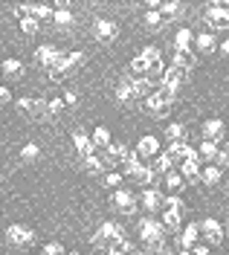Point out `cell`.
Wrapping results in <instances>:
<instances>
[{
	"mask_svg": "<svg viewBox=\"0 0 229 255\" xmlns=\"http://www.w3.org/2000/svg\"><path fill=\"white\" fill-rule=\"evenodd\" d=\"M139 241L148 247V253L163 250V247H165V229H163V223L154 221V218H142V221H139Z\"/></svg>",
	"mask_w": 229,
	"mask_h": 255,
	"instance_id": "cell-1",
	"label": "cell"
},
{
	"mask_svg": "<svg viewBox=\"0 0 229 255\" xmlns=\"http://www.w3.org/2000/svg\"><path fill=\"white\" fill-rule=\"evenodd\" d=\"M122 235H125V226H122V223L105 221V223L96 229V232L90 235V244H93L96 250H108V247H111L116 238H122Z\"/></svg>",
	"mask_w": 229,
	"mask_h": 255,
	"instance_id": "cell-2",
	"label": "cell"
},
{
	"mask_svg": "<svg viewBox=\"0 0 229 255\" xmlns=\"http://www.w3.org/2000/svg\"><path fill=\"white\" fill-rule=\"evenodd\" d=\"M32 241H35V232L29 226H23V223H12V226L6 229V244H9V247L26 250V247H32Z\"/></svg>",
	"mask_w": 229,
	"mask_h": 255,
	"instance_id": "cell-3",
	"label": "cell"
},
{
	"mask_svg": "<svg viewBox=\"0 0 229 255\" xmlns=\"http://www.w3.org/2000/svg\"><path fill=\"white\" fill-rule=\"evenodd\" d=\"M15 108L20 113H26L29 119H35V122H41V119H49L47 113V102L44 99H29V96H23V99H17Z\"/></svg>",
	"mask_w": 229,
	"mask_h": 255,
	"instance_id": "cell-4",
	"label": "cell"
},
{
	"mask_svg": "<svg viewBox=\"0 0 229 255\" xmlns=\"http://www.w3.org/2000/svg\"><path fill=\"white\" fill-rule=\"evenodd\" d=\"M111 206H114L116 212H122V215H133L136 206H139V200H136V194H133L131 189H116L114 194H111Z\"/></svg>",
	"mask_w": 229,
	"mask_h": 255,
	"instance_id": "cell-5",
	"label": "cell"
},
{
	"mask_svg": "<svg viewBox=\"0 0 229 255\" xmlns=\"http://www.w3.org/2000/svg\"><path fill=\"white\" fill-rule=\"evenodd\" d=\"M142 108L148 111L151 119H163V116H168V111H171V102H168L160 90H151V96L142 102Z\"/></svg>",
	"mask_w": 229,
	"mask_h": 255,
	"instance_id": "cell-6",
	"label": "cell"
},
{
	"mask_svg": "<svg viewBox=\"0 0 229 255\" xmlns=\"http://www.w3.org/2000/svg\"><path fill=\"white\" fill-rule=\"evenodd\" d=\"M197 229H200V235L206 238V244H209V247H218V244H224V238H227L224 226L215 221V218H203V221L197 223Z\"/></svg>",
	"mask_w": 229,
	"mask_h": 255,
	"instance_id": "cell-7",
	"label": "cell"
},
{
	"mask_svg": "<svg viewBox=\"0 0 229 255\" xmlns=\"http://www.w3.org/2000/svg\"><path fill=\"white\" fill-rule=\"evenodd\" d=\"M200 130H203V139H209L215 145L227 142V122H221V119H206Z\"/></svg>",
	"mask_w": 229,
	"mask_h": 255,
	"instance_id": "cell-8",
	"label": "cell"
},
{
	"mask_svg": "<svg viewBox=\"0 0 229 255\" xmlns=\"http://www.w3.org/2000/svg\"><path fill=\"white\" fill-rule=\"evenodd\" d=\"M61 55H64V52L58 47H52V44H41V47L35 49V61L41 64V67H47V70H52L55 64L61 61Z\"/></svg>",
	"mask_w": 229,
	"mask_h": 255,
	"instance_id": "cell-9",
	"label": "cell"
},
{
	"mask_svg": "<svg viewBox=\"0 0 229 255\" xmlns=\"http://www.w3.org/2000/svg\"><path fill=\"white\" fill-rule=\"evenodd\" d=\"M116 38H119V26H116L114 20H108V17L96 20V41L99 44H114Z\"/></svg>",
	"mask_w": 229,
	"mask_h": 255,
	"instance_id": "cell-10",
	"label": "cell"
},
{
	"mask_svg": "<svg viewBox=\"0 0 229 255\" xmlns=\"http://www.w3.org/2000/svg\"><path fill=\"white\" fill-rule=\"evenodd\" d=\"M139 203L145 212H160L163 209V191L157 189V186H148L142 194H139Z\"/></svg>",
	"mask_w": 229,
	"mask_h": 255,
	"instance_id": "cell-11",
	"label": "cell"
},
{
	"mask_svg": "<svg viewBox=\"0 0 229 255\" xmlns=\"http://www.w3.org/2000/svg\"><path fill=\"white\" fill-rule=\"evenodd\" d=\"M128 154H131V151H128V145L111 142L108 148H105V159H102V162H105V165H116V162H122V165H125Z\"/></svg>",
	"mask_w": 229,
	"mask_h": 255,
	"instance_id": "cell-12",
	"label": "cell"
},
{
	"mask_svg": "<svg viewBox=\"0 0 229 255\" xmlns=\"http://www.w3.org/2000/svg\"><path fill=\"white\" fill-rule=\"evenodd\" d=\"M206 20L215 29H229V9L227 6H206Z\"/></svg>",
	"mask_w": 229,
	"mask_h": 255,
	"instance_id": "cell-13",
	"label": "cell"
},
{
	"mask_svg": "<svg viewBox=\"0 0 229 255\" xmlns=\"http://www.w3.org/2000/svg\"><path fill=\"white\" fill-rule=\"evenodd\" d=\"M136 154H139L142 159H154L157 154H163V151H160V139H157V136H151V133L142 136V139L136 142Z\"/></svg>",
	"mask_w": 229,
	"mask_h": 255,
	"instance_id": "cell-14",
	"label": "cell"
},
{
	"mask_svg": "<svg viewBox=\"0 0 229 255\" xmlns=\"http://www.w3.org/2000/svg\"><path fill=\"white\" fill-rule=\"evenodd\" d=\"M23 70H26V67H23L20 58H6V61L0 64V73H3L9 81H20L23 79Z\"/></svg>",
	"mask_w": 229,
	"mask_h": 255,
	"instance_id": "cell-15",
	"label": "cell"
},
{
	"mask_svg": "<svg viewBox=\"0 0 229 255\" xmlns=\"http://www.w3.org/2000/svg\"><path fill=\"white\" fill-rule=\"evenodd\" d=\"M197 238H200L197 223H189L186 229H180V232H177V247H180V250H192V247L197 244Z\"/></svg>",
	"mask_w": 229,
	"mask_h": 255,
	"instance_id": "cell-16",
	"label": "cell"
},
{
	"mask_svg": "<svg viewBox=\"0 0 229 255\" xmlns=\"http://www.w3.org/2000/svg\"><path fill=\"white\" fill-rule=\"evenodd\" d=\"M163 136L168 142H186V139H189V128L183 125V122H168Z\"/></svg>",
	"mask_w": 229,
	"mask_h": 255,
	"instance_id": "cell-17",
	"label": "cell"
},
{
	"mask_svg": "<svg viewBox=\"0 0 229 255\" xmlns=\"http://www.w3.org/2000/svg\"><path fill=\"white\" fill-rule=\"evenodd\" d=\"M197 64V55L192 52V49H174V67H180V70H195Z\"/></svg>",
	"mask_w": 229,
	"mask_h": 255,
	"instance_id": "cell-18",
	"label": "cell"
},
{
	"mask_svg": "<svg viewBox=\"0 0 229 255\" xmlns=\"http://www.w3.org/2000/svg\"><path fill=\"white\" fill-rule=\"evenodd\" d=\"M195 47L203 52V55H212V52H218V41H215L212 32H200L195 38Z\"/></svg>",
	"mask_w": 229,
	"mask_h": 255,
	"instance_id": "cell-19",
	"label": "cell"
},
{
	"mask_svg": "<svg viewBox=\"0 0 229 255\" xmlns=\"http://www.w3.org/2000/svg\"><path fill=\"white\" fill-rule=\"evenodd\" d=\"M73 142H76V151H79V157H90L93 154V142H90V133H84V130H76L73 133Z\"/></svg>",
	"mask_w": 229,
	"mask_h": 255,
	"instance_id": "cell-20",
	"label": "cell"
},
{
	"mask_svg": "<svg viewBox=\"0 0 229 255\" xmlns=\"http://www.w3.org/2000/svg\"><path fill=\"white\" fill-rule=\"evenodd\" d=\"M180 177L186 180V186L200 183V162H180Z\"/></svg>",
	"mask_w": 229,
	"mask_h": 255,
	"instance_id": "cell-21",
	"label": "cell"
},
{
	"mask_svg": "<svg viewBox=\"0 0 229 255\" xmlns=\"http://www.w3.org/2000/svg\"><path fill=\"white\" fill-rule=\"evenodd\" d=\"M163 229L165 232H180L183 229V218H180V212H168V209H163Z\"/></svg>",
	"mask_w": 229,
	"mask_h": 255,
	"instance_id": "cell-22",
	"label": "cell"
},
{
	"mask_svg": "<svg viewBox=\"0 0 229 255\" xmlns=\"http://www.w3.org/2000/svg\"><path fill=\"white\" fill-rule=\"evenodd\" d=\"M90 142H93V148H108V145L114 142V136H111V130L105 125H99L93 133H90Z\"/></svg>",
	"mask_w": 229,
	"mask_h": 255,
	"instance_id": "cell-23",
	"label": "cell"
},
{
	"mask_svg": "<svg viewBox=\"0 0 229 255\" xmlns=\"http://www.w3.org/2000/svg\"><path fill=\"white\" fill-rule=\"evenodd\" d=\"M218 145L209 142V139H203V142L197 145V157H200V162H215V157H218Z\"/></svg>",
	"mask_w": 229,
	"mask_h": 255,
	"instance_id": "cell-24",
	"label": "cell"
},
{
	"mask_svg": "<svg viewBox=\"0 0 229 255\" xmlns=\"http://www.w3.org/2000/svg\"><path fill=\"white\" fill-rule=\"evenodd\" d=\"M163 177H165V180H163L165 189L171 191V194H180V191L186 189V180L180 177V171H168V174H163Z\"/></svg>",
	"mask_w": 229,
	"mask_h": 255,
	"instance_id": "cell-25",
	"label": "cell"
},
{
	"mask_svg": "<svg viewBox=\"0 0 229 255\" xmlns=\"http://www.w3.org/2000/svg\"><path fill=\"white\" fill-rule=\"evenodd\" d=\"M142 23H145L148 32H160V29L165 26V20H163V15H160V9H157V12H154V9H148L145 17H142Z\"/></svg>",
	"mask_w": 229,
	"mask_h": 255,
	"instance_id": "cell-26",
	"label": "cell"
},
{
	"mask_svg": "<svg viewBox=\"0 0 229 255\" xmlns=\"http://www.w3.org/2000/svg\"><path fill=\"white\" fill-rule=\"evenodd\" d=\"M192 44H195L192 29H189V26H180L177 35H174V49H192Z\"/></svg>",
	"mask_w": 229,
	"mask_h": 255,
	"instance_id": "cell-27",
	"label": "cell"
},
{
	"mask_svg": "<svg viewBox=\"0 0 229 255\" xmlns=\"http://www.w3.org/2000/svg\"><path fill=\"white\" fill-rule=\"evenodd\" d=\"M163 79H165V64H154V67H148V73H145V81L157 90L160 84H163Z\"/></svg>",
	"mask_w": 229,
	"mask_h": 255,
	"instance_id": "cell-28",
	"label": "cell"
},
{
	"mask_svg": "<svg viewBox=\"0 0 229 255\" xmlns=\"http://www.w3.org/2000/svg\"><path fill=\"white\" fill-rule=\"evenodd\" d=\"M221 168L218 165H206V168H200V183H206V186H218L221 183Z\"/></svg>",
	"mask_w": 229,
	"mask_h": 255,
	"instance_id": "cell-29",
	"label": "cell"
},
{
	"mask_svg": "<svg viewBox=\"0 0 229 255\" xmlns=\"http://www.w3.org/2000/svg\"><path fill=\"white\" fill-rule=\"evenodd\" d=\"M29 15L41 23V20H52L55 12H52V6H47V3H35V6H29Z\"/></svg>",
	"mask_w": 229,
	"mask_h": 255,
	"instance_id": "cell-30",
	"label": "cell"
},
{
	"mask_svg": "<svg viewBox=\"0 0 229 255\" xmlns=\"http://www.w3.org/2000/svg\"><path fill=\"white\" fill-rule=\"evenodd\" d=\"M139 58L148 64V67H154V64H163V49L160 47H145L139 52Z\"/></svg>",
	"mask_w": 229,
	"mask_h": 255,
	"instance_id": "cell-31",
	"label": "cell"
},
{
	"mask_svg": "<svg viewBox=\"0 0 229 255\" xmlns=\"http://www.w3.org/2000/svg\"><path fill=\"white\" fill-rule=\"evenodd\" d=\"M151 168H154V174H157V177L168 174V171H171V157H168V154H157Z\"/></svg>",
	"mask_w": 229,
	"mask_h": 255,
	"instance_id": "cell-32",
	"label": "cell"
},
{
	"mask_svg": "<svg viewBox=\"0 0 229 255\" xmlns=\"http://www.w3.org/2000/svg\"><path fill=\"white\" fill-rule=\"evenodd\" d=\"M133 180H136L139 186H154L157 174H154V168H151V165H139V171L133 174Z\"/></svg>",
	"mask_w": 229,
	"mask_h": 255,
	"instance_id": "cell-33",
	"label": "cell"
},
{
	"mask_svg": "<svg viewBox=\"0 0 229 255\" xmlns=\"http://www.w3.org/2000/svg\"><path fill=\"white\" fill-rule=\"evenodd\" d=\"M82 162H84V171H87V174H93V177L105 171V162H102V159H99L96 154H90V157H84Z\"/></svg>",
	"mask_w": 229,
	"mask_h": 255,
	"instance_id": "cell-34",
	"label": "cell"
},
{
	"mask_svg": "<svg viewBox=\"0 0 229 255\" xmlns=\"http://www.w3.org/2000/svg\"><path fill=\"white\" fill-rule=\"evenodd\" d=\"M52 23H55V26H61V29H67V26H73V23H76V17H73L70 9H58V12L52 15Z\"/></svg>",
	"mask_w": 229,
	"mask_h": 255,
	"instance_id": "cell-35",
	"label": "cell"
},
{
	"mask_svg": "<svg viewBox=\"0 0 229 255\" xmlns=\"http://www.w3.org/2000/svg\"><path fill=\"white\" fill-rule=\"evenodd\" d=\"M160 15H163V20H171V17H180L183 15V3H163L160 6Z\"/></svg>",
	"mask_w": 229,
	"mask_h": 255,
	"instance_id": "cell-36",
	"label": "cell"
},
{
	"mask_svg": "<svg viewBox=\"0 0 229 255\" xmlns=\"http://www.w3.org/2000/svg\"><path fill=\"white\" fill-rule=\"evenodd\" d=\"M116 102H119V105H133V102H136L133 93H131V87H128V81H122V84L116 87Z\"/></svg>",
	"mask_w": 229,
	"mask_h": 255,
	"instance_id": "cell-37",
	"label": "cell"
},
{
	"mask_svg": "<svg viewBox=\"0 0 229 255\" xmlns=\"http://www.w3.org/2000/svg\"><path fill=\"white\" fill-rule=\"evenodd\" d=\"M163 209H168V212H180V215H183L186 203H183L180 194H168V197H163Z\"/></svg>",
	"mask_w": 229,
	"mask_h": 255,
	"instance_id": "cell-38",
	"label": "cell"
},
{
	"mask_svg": "<svg viewBox=\"0 0 229 255\" xmlns=\"http://www.w3.org/2000/svg\"><path fill=\"white\" fill-rule=\"evenodd\" d=\"M38 157H41V148H38L35 142H26L23 148H20V159H23V162H35Z\"/></svg>",
	"mask_w": 229,
	"mask_h": 255,
	"instance_id": "cell-39",
	"label": "cell"
},
{
	"mask_svg": "<svg viewBox=\"0 0 229 255\" xmlns=\"http://www.w3.org/2000/svg\"><path fill=\"white\" fill-rule=\"evenodd\" d=\"M128 73H131L133 79H145V73H148V64L142 61L139 55H136V58L131 61V67H128Z\"/></svg>",
	"mask_w": 229,
	"mask_h": 255,
	"instance_id": "cell-40",
	"label": "cell"
},
{
	"mask_svg": "<svg viewBox=\"0 0 229 255\" xmlns=\"http://www.w3.org/2000/svg\"><path fill=\"white\" fill-rule=\"evenodd\" d=\"M67 76H70V70H67V64H64V55H61V61L49 70V79H52V81H64Z\"/></svg>",
	"mask_w": 229,
	"mask_h": 255,
	"instance_id": "cell-41",
	"label": "cell"
},
{
	"mask_svg": "<svg viewBox=\"0 0 229 255\" xmlns=\"http://www.w3.org/2000/svg\"><path fill=\"white\" fill-rule=\"evenodd\" d=\"M64 64H67V70L73 73L76 67H82V64H84V52H79V49H76V52H67V55H64Z\"/></svg>",
	"mask_w": 229,
	"mask_h": 255,
	"instance_id": "cell-42",
	"label": "cell"
},
{
	"mask_svg": "<svg viewBox=\"0 0 229 255\" xmlns=\"http://www.w3.org/2000/svg\"><path fill=\"white\" fill-rule=\"evenodd\" d=\"M38 29H41V23H38L32 15L20 20V32H23V35H38Z\"/></svg>",
	"mask_w": 229,
	"mask_h": 255,
	"instance_id": "cell-43",
	"label": "cell"
},
{
	"mask_svg": "<svg viewBox=\"0 0 229 255\" xmlns=\"http://www.w3.org/2000/svg\"><path fill=\"white\" fill-rule=\"evenodd\" d=\"M64 99H52V102H47V113H49V119H55V116H61L64 113Z\"/></svg>",
	"mask_w": 229,
	"mask_h": 255,
	"instance_id": "cell-44",
	"label": "cell"
},
{
	"mask_svg": "<svg viewBox=\"0 0 229 255\" xmlns=\"http://www.w3.org/2000/svg\"><path fill=\"white\" fill-rule=\"evenodd\" d=\"M41 255H67V250H64V244H58V241H49V244H44Z\"/></svg>",
	"mask_w": 229,
	"mask_h": 255,
	"instance_id": "cell-45",
	"label": "cell"
},
{
	"mask_svg": "<svg viewBox=\"0 0 229 255\" xmlns=\"http://www.w3.org/2000/svg\"><path fill=\"white\" fill-rule=\"evenodd\" d=\"M105 186H111V189H119V186H122V174H119V171H108V174H105Z\"/></svg>",
	"mask_w": 229,
	"mask_h": 255,
	"instance_id": "cell-46",
	"label": "cell"
},
{
	"mask_svg": "<svg viewBox=\"0 0 229 255\" xmlns=\"http://www.w3.org/2000/svg\"><path fill=\"white\" fill-rule=\"evenodd\" d=\"M9 102H12V90L0 84V105H9Z\"/></svg>",
	"mask_w": 229,
	"mask_h": 255,
	"instance_id": "cell-47",
	"label": "cell"
},
{
	"mask_svg": "<svg viewBox=\"0 0 229 255\" xmlns=\"http://www.w3.org/2000/svg\"><path fill=\"white\" fill-rule=\"evenodd\" d=\"M61 99H64V105H67V108H76V102H79V96H76V93H64Z\"/></svg>",
	"mask_w": 229,
	"mask_h": 255,
	"instance_id": "cell-48",
	"label": "cell"
},
{
	"mask_svg": "<svg viewBox=\"0 0 229 255\" xmlns=\"http://www.w3.org/2000/svg\"><path fill=\"white\" fill-rule=\"evenodd\" d=\"M192 255H209V247H192Z\"/></svg>",
	"mask_w": 229,
	"mask_h": 255,
	"instance_id": "cell-49",
	"label": "cell"
},
{
	"mask_svg": "<svg viewBox=\"0 0 229 255\" xmlns=\"http://www.w3.org/2000/svg\"><path fill=\"white\" fill-rule=\"evenodd\" d=\"M218 52H224V55L229 58V38L224 41V44H218Z\"/></svg>",
	"mask_w": 229,
	"mask_h": 255,
	"instance_id": "cell-50",
	"label": "cell"
},
{
	"mask_svg": "<svg viewBox=\"0 0 229 255\" xmlns=\"http://www.w3.org/2000/svg\"><path fill=\"white\" fill-rule=\"evenodd\" d=\"M174 255H192V250H177Z\"/></svg>",
	"mask_w": 229,
	"mask_h": 255,
	"instance_id": "cell-51",
	"label": "cell"
},
{
	"mask_svg": "<svg viewBox=\"0 0 229 255\" xmlns=\"http://www.w3.org/2000/svg\"><path fill=\"white\" fill-rule=\"evenodd\" d=\"M108 255H125V253H116V250H108Z\"/></svg>",
	"mask_w": 229,
	"mask_h": 255,
	"instance_id": "cell-52",
	"label": "cell"
},
{
	"mask_svg": "<svg viewBox=\"0 0 229 255\" xmlns=\"http://www.w3.org/2000/svg\"><path fill=\"white\" fill-rule=\"evenodd\" d=\"M224 232H227V235H229V218H227V229H224Z\"/></svg>",
	"mask_w": 229,
	"mask_h": 255,
	"instance_id": "cell-53",
	"label": "cell"
},
{
	"mask_svg": "<svg viewBox=\"0 0 229 255\" xmlns=\"http://www.w3.org/2000/svg\"><path fill=\"white\" fill-rule=\"evenodd\" d=\"M227 194H229V177H227Z\"/></svg>",
	"mask_w": 229,
	"mask_h": 255,
	"instance_id": "cell-54",
	"label": "cell"
},
{
	"mask_svg": "<svg viewBox=\"0 0 229 255\" xmlns=\"http://www.w3.org/2000/svg\"><path fill=\"white\" fill-rule=\"evenodd\" d=\"M67 255H82V253H67Z\"/></svg>",
	"mask_w": 229,
	"mask_h": 255,
	"instance_id": "cell-55",
	"label": "cell"
},
{
	"mask_svg": "<svg viewBox=\"0 0 229 255\" xmlns=\"http://www.w3.org/2000/svg\"><path fill=\"white\" fill-rule=\"evenodd\" d=\"M0 183H3V174H0Z\"/></svg>",
	"mask_w": 229,
	"mask_h": 255,
	"instance_id": "cell-56",
	"label": "cell"
}]
</instances>
